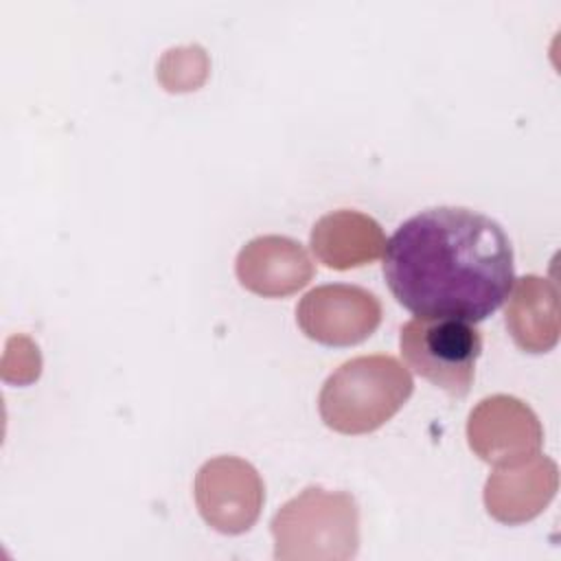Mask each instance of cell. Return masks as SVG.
Instances as JSON below:
<instances>
[{
    "label": "cell",
    "instance_id": "9",
    "mask_svg": "<svg viewBox=\"0 0 561 561\" xmlns=\"http://www.w3.org/2000/svg\"><path fill=\"white\" fill-rule=\"evenodd\" d=\"M559 486L557 462L548 456L497 467L484 484V504L491 517L502 524H524L537 517L554 497Z\"/></svg>",
    "mask_w": 561,
    "mask_h": 561
},
{
    "label": "cell",
    "instance_id": "8",
    "mask_svg": "<svg viewBox=\"0 0 561 561\" xmlns=\"http://www.w3.org/2000/svg\"><path fill=\"white\" fill-rule=\"evenodd\" d=\"M234 272L245 289L263 298H283L302 289L313 278L316 267L298 241L265 234L239 250Z\"/></svg>",
    "mask_w": 561,
    "mask_h": 561
},
{
    "label": "cell",
    "instance_id": "6",
    "mask_svg": "<svg viewBox=\"0 0 561 561\" xmlns=\"http://www.w3.org/2000/svg\"><path fill=\"white\" fill-rule=\"evenodd\" d=\"M296 320L309 340L327 346H353L379 327L381 302L357 285H320L302 296Z\"/></svg>",
    "mask_w": 561,
    "mask_h": 561
},
{
    "label": "cell",
    "instance_id": "2",
    "mask_svg": "<svg viewBox=\"0 0 561 561\" xmlns=\"http://www.w3.org/2000/svg\"><path fill=\"white\" fill-rule=\"evenodd\" d=\"M414 381L390 355H362L344 362L324 381L318 410L340 434H368L390 421L410 399Z\"/></svg>",
    "mask_w": 561,
    "mask_h": 561
},
{
    "label": "cell",
    "instance_id": "1",
    "mask_svg": "<svg viewBox=\"0 0 561 561\" xmlns=\"http://www.w3.org/2000/svg\"><path fill=\"white\" fill-rule=\"evenodd\" d=\"M383 278L397 302L419 318L480 322L508 298L513 245L502 226L482 213L427 208L386 241Z\"/></svg>",
    "mask_w": 561,
    "mask_h": 561
},
{
    "label": "cell",
    "instance_id": "11",
    "mask_svg": "<svg viewBox=\"0 0 561 561\" xmlns=\"http://www.w3.org/2000/svg\"><path fill=\"white\" fill-rule=\"evenodd\" d=\"M511 287L506 329L528 353H548L559 340V294L552 280L528 274Z\"/></svg>",
    "mask_w": 561,
    "mask_h": 561
},
{
    "label": "cell",
    "instance_id": "4",
    "mask_svg": "<svg viewBox=\"0 0 561 561\" xmlns=\"http://www.w3.org/2000/svg\"><path fill=\"white\" fill-rule=\"evenodd\" d=\"M399 346L405 364L430 383L456 399L469 392L482 351V337L473 322L416 316L401 327Z\"/></svg>",
    "mask_w": 561,
    "mask_h": 561
},
{
    "label": "cell",
    "instance_id": "5",
    "mask_svg": "<svg viewBox=\"0 0 561 561\" xmlns=\"http://www.w3.org/2000/svg\"><path fill=\"white\" fill-rule=\"evenodd\" d=\"M265 500L259 471L237 456L206 460L195 476V504L208 526L241 535L254 526Z\"/></svg>",
    "mask_w": 561,
    "mask_h": 561
},
{
    "label": "cell",
    "instance_id": "10",
    "mask_svg": "<svg viewBox=\"0 0 561 561\" xmlns=\"http://www.w3.org/2000/svg\"><path fill=\"white\" fill-rule=\"evenodd\" d=\"M311 250L331 270H353L377 261L386 250L381 226L357 210H333L311 228Z\"/></svg>",
    "mask_w": 561,
    "mask_h": 561
},
{
    "label": "cell",
    "instance_id": "7",
    "mask_svg": "<svg viewBox=\"0 0 561 561\" xmlns=\"http://www.w3.org/2000/svg\"><path fill=\"white\" fill-rule=\"evenodd\" d=\"M467 438L473 454L484 462L508 467L539 454L543 427L537 414L517 397L493 394L471 410Z\"/></svg>",
    "mask_w": 561,
    "mask_h": 561
},
{
    "label": "cell",
    "instance_id": "12",
    "mask_svg": "<svg viewBox=\"0 0 561 561\" xmlns=\"http://www.w3.org/2000/svg\"><path fill=\"white\" fill-rule=\"evenodd\" d=\"M208 72V57L199 46H184L169 50L158 66V79L171 92L195 90L204 83Z\"/></svg>",
    "mask_w": 561,
    "mask_h": 561
},
{
    "label": "cell",
    "instance_id": "3",
    "mask_svg": "<svg viewBox=\"0 0 561 561\" xmlns=\"http://www.w3.org/2000/svg\"><path fill=\"white\" fill-rule=\"evenodd\" d=\"M270 526L280 561H344L359 546V511L346 491L307 486L276 511Z\"/></svg>",
    "mask_w": 561,
    "mask_h": 561
}]
</instances>
